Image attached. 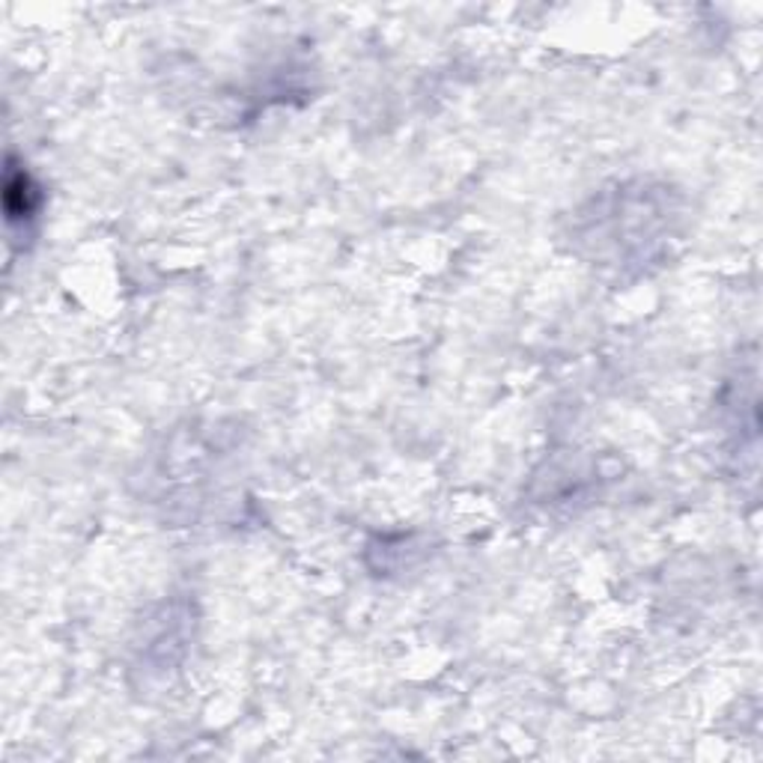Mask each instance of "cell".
<instances>
[{
  "mask_svg": "<svg viewBox=\"0 0 763 763\" xmlns=\"http://www.w3.org/2000/svg\"><path fill=\"white\" fill-rule=\"evenodd\" d=\"M40 206V191L33 186V179L19 170V167H10L7 170V182H3V209H7V218L10 224L15 221H30L33 212Z\"/></svg>",
  "mask_w": 763,
  "mask_h": 763,
  "instance_id": "6da1fadb",
  "label": "cell"
}]
</instances>
